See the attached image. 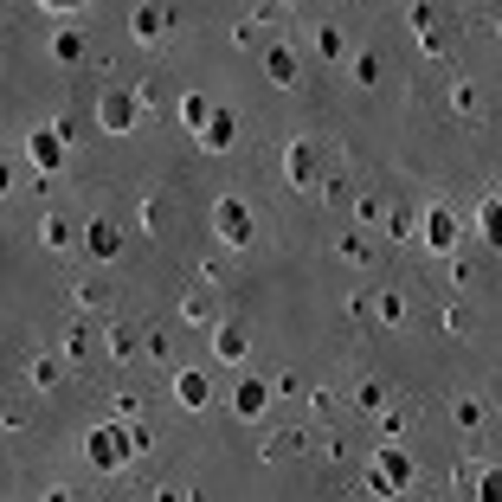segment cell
Listing matches in <instances>:
<instances>
[{"mask_svg":"<svg viewBox=\"0 0 502 502\" xmlns=\"http://www.w3.org/2000/svg\"><path fill=\"white\" fill-rule=\"evenodd\" d=\"M123 457H129V438L116 432V425H97V438H91V463H97V471H116Z\"/></svg>","mask_w":502,"mask_h":502,"instance_id":"6da1fadb","label":"cell"},{"mask_svg":"<svg viewBox=\"0 0 502 502\" xmlns=\"http://www.w3.org/2000/svg\"><path fill=\"white\" fill-rule=\"evenodd\" d=\"M270 77H277V84H296V58L290 52H270Z\"/></svg>","mask_w":502,"mask_h":502,"instance_id":"4fadbf2b","label":"cell"},{"mask_svg":"<svg viewBox=\"0 0 502 502\" xmlns=\"http://www.w3.org/2000/svg\"><path fill=\"white\" fill-rule=\"evenodd\" d=\"M451 239H457L451 213H432V219H425V245H432V251H451Z\"/></svg>","mask_w":502,"mask_h":502,"instance_id":"52a82bcc","label":"cell"},{"mask_svg":"<svg viewBox=\"0 0 502 502\" xmlns=\"http://www.w3.org/2000/svg\"><path fill=\"white\" fill-rule=\"evenodd\" d=\"M213 348H219V355H225V361H239V355H245V348H251V335H245V329H225V322H219V335H213Z\"/></svg>","mask_w":502,"mask_h":502,"instance_id":"ba28073f","label":"cell"},{"mask_svg":"<svg viewBox=\"0 0 502 502\" xmlns=\"http://www.w3.org/2000/svg\"><path fill=\"white\" fill-rule=\"evenodd\" d=\"M181 400L187 406H207V380L200 374H181Z\"/></svg>","mask_w":502,"mask_h":502,"instance_id":"7c38bea8","label":"cell"},{"mask_svg":"<svg viewBox=\"0 0 502 502\" xmlns=\"http://www.w3.org/2000/svg\"><path fill=\"white\" fill-rule=\"evenodd\" d=\"M136 39H162V13H154V7L136 13Z\"/></svg>","mask_w":502,"mask_h":502,"instance_id":"5bb4252c","label":"cell"},{"mask_svg":"<svg viewBox=\"0 0 502 502\" xmlns=\"http://www.w3.org/2000/svg\"><path fill=\"white\" fill-rule=\"evenodd\" d=\"M52 7H77V0H52Z\"/></svg>","mask_w":502,"mask_h":502,"instance_id":"9a60e30c","label":"cell"},{"mask_svg":"<svg viewBox=\"0 0 502 502\" xmlns=\"http://www.w3.org/2000/svg\"><path fill=\"white\" fill-rule=\"evenodd\" d=\"M406 477H412V463L400 451H380L374 457V489H406Z\"/></svg>","mask_w":502,"mask_h":502,"instance_id":"277c9868","label":"cell"},{"mask_svg":"<svg viewBox=\"0 0 502 502\" xmlns=\"http://www.w3.org/2000/svg\"><path fill=\"white\" fill-rule=\"evenodd\" d=\"M103 129H110V136H123V129H136V97H123V91H110V97H103Z\"/></svg>","mask_w":502,"mask_h":502,"instance_id":"5b68a950","label":"cell"},{"mask_svg":"<svg viewBox=\"0 0 502 502\" xmlns=\"http://www.w3.org/2000/svg\"><path fill=\"white\" fill-rule=\"evenodd\" d=\"M116 245H123V239H116V225L97 219V225H91V251H97V258H116Z\"/></svg>","mask_w":502,"mask_h":502,"instance_id":"9c48e42d","label":"cell"},{"mask_svg":"<svg viewBox=\"0 0 502 502\" xmlns=\"http://www.w3.org/2000/svg\"><path fill=\"white\" fill-rule=\"evenodd\" d=\"M219 232H225V245H251V213L239 207V200H219Z\"/></svg>","mask_w":502,"mask_h":502,"instance_id":"3957f363","label":"cell"},{"mask_svg":"<svg viewBox=\"0 0 502 502\" xmlns=\"http://www.w3.org/2000/svg\"><path fill=\"white\" fill-rule=\"evenodd\" d=\"M32 154H39V168H58V162H65L58 136H32Z\"/></svg>","mask_w":502,"mask_h":502,"instance_id":"8fae6325","label":"cell"},{"mask_svg":"<svg viewBox=\"0 0 502 502\" xmlns=\"http://www.w3.org/2000/svg\"><path fill=\"white\" fill-rule=\"evenodd\" d=\"M264 400H270L264 380H245V386H239V412H264Z\"/></svg>","mask_w":502,"mask_h":502,"instance_id":"30bf717a","label":"cell"},{"mask_svg":"<svg viewBox=\"0 0 502 502\" xmlns=\"http://www.w3.org/2000/svg\"><path fill=\"white\" fill-rule=\"evenodd\" d=\"M232 136H239V116H232V110H207V123H200V142L207 148H232Z\"/></svg>","mask_w":502,"mask_h":502,"instance_id":"8992f818","label":"cell"},{"mask_svg":"<svg viewBox=\"0 0 502 502\" xmlns=\"http://www.w3.org/2000/svg\"><path fill=\"white\" fill-rule=\"evenodd\" d=\"M290 181H296V187H316V181H322V148H316V142H296V148H290Z\"/></svg>","mask_w":502,"mask_h":502,"instance_id":"7a4b0ae2","label":"cell"}]
</instances>
